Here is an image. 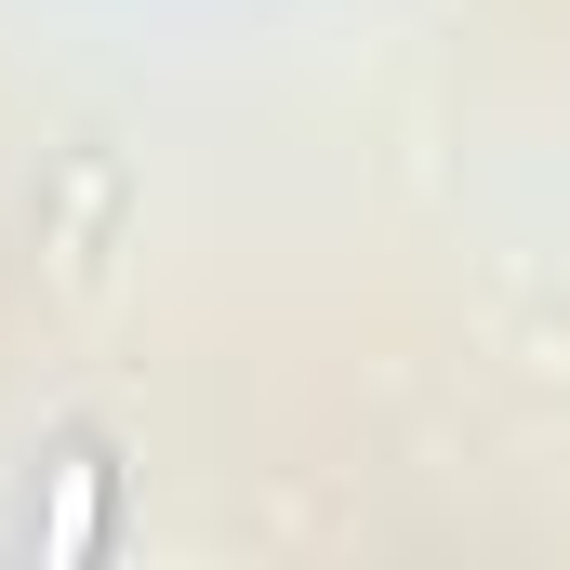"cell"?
Wrapping results in <instances>:
<instances>
[{
	"instance_id": "1",
	"label": "cell",
	"mask_w": 570,
	"mask_h": 570,
	"mask_svg": "<svg viewBox=\"0 0 570 570\" xmlns=\"http://www.w3.org/2000/svg\"><path fill=\"white\" fill-rule=\"evenodd\" d=\"M94 531H107V464L67 451V464H53V531H40V558H94Z\"/></svg>"
}]
</instances>
